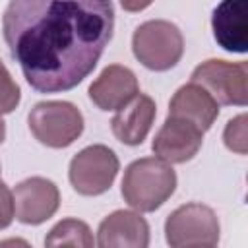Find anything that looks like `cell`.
Listing matches in <instances>:
<instances>
[{"label": "cell", "mask_w": 248, "mask_h": 248, "mask_svg": "<svg viewBox=\"0 0 248 248\" xmlns=\"http://www.w3.org/2000/svg\"><path fill=\"white\" fill-rule=\"evenodd\" d=\"M97 244L101 248H145L149 246V225L136 211L116 209L101 221Z\"/></svg>", "instance_id": "12"}, {"label": "cell", "mask_w": 248, "mask_h": 248, "mask_svg": "<svg viewBox=\"0 0 248 248\" xmlns=\"http://www.w3.org/2000/svg\"><path fill=\"white\" fill-rule=\"evenodd\" d=\"M134 56L153 72L174 68L184 54L180 29L167 19H149L136 27L132 35Z\"/></svg>", "instance_id": "3"}, {"label": "cell", "mask_w": 248, "mask_h": 248, "mask_svg": "<svg viewBox=\"0 0 248 248\" xmlns=\"http://www.w3.org/2000/svg\"><path fill=\"white\" fill-rule=\"evenodd\" d=\"M176 190V172L170 163L159 157H143L130 163L122 178L124 202L141 211L149 213L159 209Z\"/></svg>", "instance_id": "2"}, {"label": "cell", "mask_w": 248, "mask_h": 248, "mask_svg": "<svg viewBox=\"0 0 248 248\" xmlns=\"http://www.w3.org/2000/svg\"><path fill=\"white\" fill-rule=\"evenodd\" d=\"M27 124L39 143L62 149L81 136L83 114L68 101H41L29 110Z\"/></svg>", "instance_id": "4"}, {"label": "cell", "mask_w": 248, "mask_h": 248, "mask_svg": "<svg viewBox=\"0 0 248 248\" xmlns=\"http://www.w3.org/2000/svg\"><path fill=\"white\" fill-rule=\"evenodd\" d=\"M155 114V101L149 95L138 93L112 116L110 128L114 138L124 145H141L153 126Z\"/></svg>", "instance_id": "13"}, {"label": "cell", "mask_w": 248, "mask_h": 248, "mask_svg": "<svg viewBox=\"0 0 248 248\" xmlns=\"http://www.w3.org/2000/svg\"><path fill=\"white\" fill-rule=\"evenodd\" d=\"M246 138H248L246 136V114H238L227 122L225 132H223V141L231 151H234L238 155H246V151H248Z\"/></svg>", "instance_id": "17"}, {"label": "cell", "mask_w": 248, "mask_h": 248, "mask_svg": "<svg viewBox=\"0 0 248 248\" xmlns=\"http://www.w3.org/2000/svg\"><path fill=\"white\" fill-rule=\"evenodd\" d=\"M114 31L110 0H10L2 33L39 93L70 91L101 60Z\"/></svg>", "instance_id": "1"}, {"label": "cell", "mask_w": 248, "mask_h": 248, "mask_svg": "<svg viewBox=\"0 0 248 248\" xmlns=\"http://www.w3.org/2000/svg\"><path fill=\"white\" fill-rule=\"evenodd\" d=\"M95 244L91 229L87 223L68 217L58 221L48 234L45 236V246H78V248H91Z\"/></svg>", "instance_id": "15"}, {"label": "cell", "mask_w": 248, "mask_h": 248, "mask_svg": "<svg viewBox=\"0 0 248 248\" xmlns=\"http://www.w3.org/2000/svg\"><path fill=\"white\" fill-rule=\"evenodd\" d=\"M140 93L136 74L120 64L107 66L89 85V99L101 110H118Z\"/></svg>", "instance_id": "11"}, {"label": "cell", "mask_w": 248, "mask_h": 248, "mask_svg": "<svg viewBox=\"0 0 248 248\" xmlns=\"http://www.w3.org/2000/svg\"><path fill=\"white\" fill-rule=\"evenodd\" d=\"M169 116L188 120L207 132L219 116V103L198 83L190 81L176 89L169 103Z\"/></svg>", "instance_id": "14"}, {"label": "cell", "mask_w": 248, "mask_h": 248, "mask_svg": "<svg viewBox=\"0 0 248 248\" xmlns=\"http://www.w3.org/2000/svg\"><path fill=\"white\" fill-rule=\"evenodd\" d=\"M19 99H21V91L14 81V78L10 76L8 68L0 60V116L14 112L16 107L19 105Z\"/></svg>", "instance_id": "16"}, {"label": "cell", "mask_w": 248, "mask_h": 248, "mask_svg": "<svg viewBox=\"0 0 248 248\" xmlns=\"http://www.w3.org/2000/svg\"><path fill=\"white\" fill-rule=\"evenodd\" d=\"M213 37L227 52L248 50V0H221L211 16Z\"/></svg>", "instance_id": "10"}, {"label": "cell", "mask_w": 248, "mask_h": 248, "mask_svg": "<svg viewBox=\"0 0 248 248\" xmlns=\"http://www.w3.org/2000/svg\"><path fill=\"white\" fill-rule=\"evenodd\" d=\"M221 225L209 205L192 202L176 207L165 221V238L172 248L217 246Z\"/></svg>", "instance_id": "5"}, {"label": "cell", "mask_w": 248, "mask_h": 248, "mask_svg": "<svg viewBox=\"0 0 248 248\" xmlns=\"http://www.w3.org/2000/svg\"><path fill=\"white\" fill-rule=\"evenodd\" d=\"M0 172H2V170H0Z\"/></svg>", "instance_id": "21"}, {"label": "cell", "mask_w": 248, "mask_h": 248, "mask_svg": "<svg viewBox=\"0 0 248 248\" xmlns=\"http://www.w3.org/2000/svg\"><path fill=\"white\" fill-rule=\"evenodd\" d=\"M118 169L120 163L116 153L103 143H95L83 147L79 153L72 157L68 178L78 194L99 196L112 186Z\"/></svg>", "instance_id": "6"}, {"label": "cell", "mask_w": 248, "mask_h": 248, "mask_svg": "<svg viewBox=\"0 0 248 248\" xmlns=\"http://www.w3.org/2000/svg\"><path fill=\"white\" fill-rule=\"evenodd\" d=\"M16 217V209H14V194L12 190L0 180V231L10 227L12 221Z\"/></svg>", "instance_id": "18"}, {"label": "cell", "mask_w": 248, "mask_h": 248, "mask_svg": "<svg viewBox=\"0 0 248 248\" xmlns=\"http://www.w3.org/2000/svg\"><path fill=\"white\" fill-rule=\"evenodd\" d=\"M248 64L229 62L221 58H209L198 64L190 76V81L202 85L219 105L246 107L248 103Z\"/></svg>", "instance_id": "7"}, {"label": "cell", "mask_w": 248, "mask_h": 248, "mask_svg": "<svg viewBox=\"0 0 248 248\" xmlns=\"http://www.w3.org/2000/svg\"><path fill=\"white\" fill-rule=\"evenodd\" d=\"M126 12H141L153 4V0H118Z\"/></svg>", "instance_id": "19"}, {"label": "cell", "mask_w": 248, "mask_h": 248, "mask_svg": "<svg viewBox=\"0 0 248 248\" xmlns=\"http://www.w3.org/2000/svg\"><path fill=\"white\" fill-rule=\"evenodd\" d=\"M16 219L23 225H41L50 219L60 205L58 186L43 176H31L14 188Z\"/></svg>", "instance_id": "8"}, {"label": "cell", "mask_w": 248, "mask_h": 248, "mask_svg": "<svg viewBox=\"0 0 248 248\" xmlns=\"http://www.w3.org/2000/svg\"><path fill=\"white\" fill-rule=\"evenodd\" d=\"M4 138H6V124H4V120L0 116V143L4 141Z\"/></svg>", "instance_id": "20"}, {"label": "cell", "mask_w": 248, "mask_h": 248, "mask_svg": "<svg viewBox=\"0 0 248 248\" xmlns=\"http://www.w3.org/2000/svg\"><path fill=\"white\" fill-rule=\"evenodd\" d=\"M203 141V132L182 118L167 116L151 143L153 153L167 163H186L196 157Z\"/></svg>", "instance_id": "9"}]
</instances>
